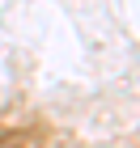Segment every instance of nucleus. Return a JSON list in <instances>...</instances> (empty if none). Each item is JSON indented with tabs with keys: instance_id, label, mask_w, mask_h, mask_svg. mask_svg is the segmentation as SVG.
<instances>
[{
	"instance_id": "obj_1",
	"label": "nucleus",
	"mask_w": 140,
	"mask_h": 148,
	"mask_svg": "<svg viewBox=\"0 0 140 148\" xmlns=\"http://www.w3.org/2000/svg\"><path fill=\"white\" fill-rule=\"evenodd\" d=\"M0 148H21V136H13L9 127H0Z\"/></svg>"
}]
</instances>
